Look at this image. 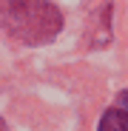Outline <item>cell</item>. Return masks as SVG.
Instances as JSON below:
<instances>
[{
  "mask_svg": "<svg viewBox=\"0 0 128 131\" xmlns=\"http://www.w3.org/2000/svg\"><path fill=\"white\" fill-rule=\"evenodd\" d=\"M0 29L29 46L49 43L63 29V14L49 0H0Z\"/></svg>",
  "mask_w": 128,
  "mask_h": 131,
  "instance_id": "1",
  "label": "cell"
},
{
  "mask_svg": "<svg viewBox=\"0 0 128 131\" xmlns=\"http://www.w3.org/2000/svg\"><path fill=\"white\" fill-rule=\"evenodd\" d=\"M100 131H128V111L122 108H108L100 120Z\"/></svg>",
  "mask_w": 128,
  "mask_h": 131,
  "instance_id": "2",
  "label": "cell"
},
{
  "mask_svg": "<svg viewBox=\"0 0 128 131\" xmlns=\"http://www.w3.org/2000/svg\"><path fill=\"white\" fill-rule=\"evenodd\" d=\"M120 103L125 105V111H128V91H122V94H120Z\"/></svg>",
  "mask_w": 128,
  "mask_h": 131,
  "instance_id": "3",
  "label": "cell"
},
{
  "mask_svg": "<svg viewBox=\"0 0 128 131\" xmlns=\"http://www.w3.org/2000/svg\"><path fill=\"white\" fill-rule=\"evenodd\" d=\"M0 131H9V128H6V123H3V120H0Z\"/></svg>",
  "mask_w": 128,
  "mask_h": 131,
  "instance_id": "4",
  "label": "cell"
}]
</instances>
